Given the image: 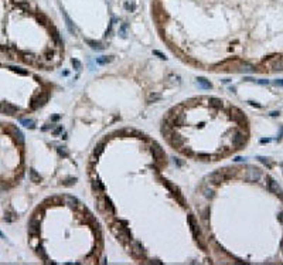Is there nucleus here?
<instances>
[{
  "instance_id": "29",
  "label": "nucleus",
  "mask_w": 283,
  "mask_h": 265,
  "mask_svg": "<svg viewBox=\"0 0 283 265\" xmlns=\"http://www.w3.org/2000/svg\"><path fill=\"white\" fill-rule=\"evenodd\" d=\"M64 200H65V204L68 207H75L78 204V200L75 199V197H72V196H70V194H67L65 197H64Z\"/></svg>"
},
{
  "instance_id": "23",
  "label": "nucleus",
  "mask_w": 283,
  "mask_h": 265,
  "mask_svg": "<svg viewBox=\"0 0 283 265\" xmlns=\"http://www.w3.org/2000/svg\"><path fill=\"white\" fill-rule=\"evenodd\" d=\"M208 103H210V107H212L214 109H221L222 108V101L220 98H215V96H211L210 99H208Z\"/></svg>"
},
{
  "instance_id": "54",
  "label": "nucleus",
  "mask_w": 283,
  "mask_h": 265,
  "mask_svg": "<svg viewBox=\"0 0 283 265\" xmlns=\"http://www.w3.org/2000/svg\"><path fill=\"white\" fill-rule=\"evenodd\" d=\"M268 142H270V139H261V143H268Z\"/></svg>"
},
{
  "instance_id": "31",
  "label": "nucleus",
  "mask_w": 283,
  "mask_h": 265,
  "mask_svg": "<svg viewBox=\"0 0 283 265\" xmlns=\"http://www.w3.org/2000/svg\"><path fill=\"white\" fill-rule=\"evenodd\" d=\"M36 252L38 254V257H40L43 261H47V259H48V255H47V252H45V250L43 247H40V245H38V247L36 248Z\"/></svg>"
},
{
  "instance_id": "5",
  "label": "nucleus",
  "mask_w": 283,
  "mask_h": 265,
  "mask_svg": "<svg viewBox=\"0 0 283 265\" xmlns=\"http://www.w3.org/2000/svg\"><path fill=\"white\" fill-rule=\"evenodd\" d=\"M48 98H50V95H48V92H41V94H38L37 96H34L33 99H31V103H30V108L33 111L38 109V108H41L43 105H45V103L48 102Z\"/></svg>"
},
{
  "instance_id": "4",
  "label": "nucleus",
  "mask_w": 283,
  "mask_h": 265,
  "mask_svg": "<svg viewBox=\"0 0 283 265\" xmlns=\"http://www.w3.org/2000/svg\"><path fill=\"white\" fill-rule=\"evenodd\" d=\"M228 179H229V173L227 169H218L208 176V180H210L211 184H221L222 181H227Z\"/></svg>"
},
{
  "instance_id": "40",
  "label": "nucleus",
  "mask_w": 283,
  "mask_h": 265,
  "mask_svg": "<svg viewBox=\"0 0 283 265\" xmlns=\"http://www.w3.org/2000/svg\"><path fill=\"white\" fill-rule=\"evenodd\" d=\"M75 183H77V179H75V177H70V179H67V180L61 181V184H63V186H65V187H71V186H74Z\"/></svg>"
},
{
  "instance_id": "21",
  "label": "nucleus",
  "mask_w": 283,
  "mask_h": 265,
  "mask_svg": "<svg viewBox=\"0 0 283 265\" xmlns=\"http://www.w3.org/2000/svg\"><path fill=\"white\" fill-rule=\"evenodd\" d=\"M197 84H198L201 88H204V89H211V88H212V84L210 82V80H207V78H204V77H198V78H197Z\"/></svg>"
},
{
  "instance_id": "27",
  "label": "nucleus",
  "mask_w": 283,
  "mask_h": 265,
  "mask_svg": "<svg viewBox=\"0 0 283 265\" xmlns=\"http://www.w3.org/2000/svg\"><path fill=\"white\" fill-rule=\"evenodd\" d=\"M239 71H241V72H254L255 68H254V65L249 63H241Z\"/></svg>"
},
{
  "instance_id": "46",
  "label": "nucleus",
  "mask_w": 283,
  "mask_h": 265,
  "mask_svg": "<svg viewBox=\"0 0 283 265\" xmlns=\"http://www.w3.org/2000/svg\"><path fill=\"white\" fill-rule=\"evenodd\" d=\"M54 126H55V125L51 122V123H47L45 126H43V128H41V131H43V132H47V131H51V129L54 128Z\"/></svg>"
},
{
  "instance_id": "35",
  "label": "nucleus",
  "mask_w": 283,
  "mask_h": 265,
  "mask_svg": "<svg viewBox=\"0 0 283 265\" xmlns=\"http://www.w3.org/2000/svg\"><path fill=\"white\" fill-rule=\"evenodd\" d=\"M57 153H58L59 156H63V158H70V152H68V149H67L65 146L57 147Z\"/></svg>"
},
{
  "instance_id": "22",
  "label": "nucleus",
  "mask_w": 283,
  "mask_h": 265,
  "mask_svg": "<svg viewBox=\"0 0 283 265\" xmlns=\"http://www.w3.org/2000/svg\"><path fill=\"white\" fill-rule=\"evenodd\" d=\"M64 18H65V24H67V29H68V31H70L71 34L77 33V29H75V26H74V23H72V20L70 18V16L67 14V13H64Z\"/></svg>"
},
{
  "instance_id": "14",
  "label": "nucleus",
  "mask_w": 283,
  "mask_h": 265,
  "mask_svg": "<svg viewBox=\"0 0 283 265\" xmlns=\"http://www.w3.org/2000/svg\"><path fill=\"white\" fill-rule=\"evenodd\" d=\"M268 187H269V190H270V193H273L275 196H277V197H280V199L283 200V189L277 184V181L270 180L268 183Z\"/></svg>"
},
{
  "instance_id": "43",
  "label": "nucleus",
  "mask_w": 283,
  "mask_h": 265,
  "mask_svg": "<svg viewBox=\"0 0 283 265\" xmlns=\"http://www.w3.org/2000/svg\"><path fill=\"white\" fill-rule=\"evenodd\" d=\"M16 220H17V216H16V214H11V213L6 214L3 217V221H6V223H14Z\"/></svg>"
},
{
  "instance_id": "48",
  "label": "nucleus",
  "mask_w": 283,
  "mask_h": 265,
  "mask_svg": "<svg viewBox=\"0 0 283 265\" xmlns=\"http://www.w3.org/2000/svg\"><path fill=\"white\" fill-rule=\"evenodd\" d=\"M256 82L259 85H268L269 84V80H256Z\"/></svg>"
},
{
  "instance_id": "28",
  "label": "nucleus",
  "mask_w": 283,
  "mask_h": 265,
  "mask_svg": "<svg viewBox=\"0 0 283 265\" xmlns=\"http://www.w3.org/2000/svg\"><path fill=\"white\" fill-rule=\"evenodd\" d=\"M200 217H201V220L202 221H205L207 223V220H208V216H210V207H201L200 208Z\"/></svg>"
},
{
  "instance_id": "16",
  "label": "nucleus",
  "mask_w": 283,
  "mask_h": 265,
  "mask_svg": "<svg viewBox=\"0 0 283 265\" xmlns=\"http://www.w3.org/2000/svg\"><path fill=\"white\" fill-rule=\"evenodd\" d=\"M201 196L204 197L205 200H211L215 196V192H214V189H211L208 184H202L201 186Z\"/></svg>"
},
{
  "instance_id": "2",
  "label": "nucleus",
  "mask_w": 283,
  "mask_h": 265,
  "mask_svg": "<svg viewBox=\"0 0 283 265\" xmlns=\"http://www.w3.org/2000/svg\"><path fill=\"white\" fill-rule=\"evenodd\" d=\"M96 201H98V207H99L101 211H105L108 216H112L115 214L116 208H115V204L112 203V200L106 196H98L96 197Z\"/></svg>"
},
{
  "instance_id": "9",
  "label": "nucleus",
  "mask_w": 283,
  "mask_h": 265,
  "mask_svg": "<svg viewBox=\"0 0 283 265\" xmlns=\"http://www.w3.org/2000/svg\"><path fill=\"white\" fill-rule=\"evenodd\" d=\"M167 140H169V143L171 145L174 149H178V150H181L184 147V145H185V140H184V138L181 136L180 133H171Z\"/></svg>"
},
{
  "instance_id": "45",
  "label": "nucleus",
  "mask_w": 283,
  "mask_h": 265,
  "mask_svg": "<svg viewBox=\"0 0 283 265\" xmlns=\"http://www.w3.org/2000/svg\"><path fill=\"white\" fill-rule=\"evenodd\" d=\"M37 18H38V21H41V24H44V26H47L48 24V18L45 14H43V13H37Z\"/></svg>"
},
{
  "instance_id": "53",
  "label": "nucleus",
  "mask_w": 283,
  "mask_h": 265,
  "mask_svg": "<svg viewBox=\"0 0 283 265\" xmlns=\"http://www.w3.org/2000/svg\"><path fill=\"white\" fill-rule=\"evenodd\" d=\"M242 160H245L243 158H241V156H238V158H235V162H242Z\"/></svg>"
},
{
  "instance_id": "17",
  "label": "nucleus",
  "mask_w": 283,
  "mask_h": 265,
  "mask_svg": "<svg viewBox=\"0 0 283 265\" xmlns=\"http://www.w3.org/2000/svg\"><path fill=\"white\" fill-rule=\"evenodd\" d=\"M270 68L273 71H283V58L282 57H276L270 61Z\"/></svg>"
},
{
  "instance_id": "20",
  "label": "nucleus",
  "mask_w": 283,
  "mask_h": 265,
  "mask_svg": "<svg viewBox=\"0 0 283 265\" xmlns=\"http://www.w3.org/2000/svg\"><path fill=\"white\" fill-rule=\"evenodd\" d=\"M105 145H106V142L105 140H102V142H99V143H96L95 147H94V152H92V156L95 159H98V156L101 155L103 152V147H105Z\"/></svg>"
},
{
  "instance_id": "51",
  "label": "nucleus",
  "mask_w": 283,
  "mask_h": 265,
  "mask_svg": "<svg viewBox=\"0 0 283 265\" xmlns=\"http://www.w3.org/2000/svg\"><path fill=\"white\" fill-rule=\"evenodd\" d=\"M61 118V115H54V116H52L51 118V122H55V121H58V119Z\"/></svg>"
},
{
  "instance_id": "38",
  "label": "nucleus",
  "mask_w": 283,
  "mask_h": 265,
  "mask_svg": "<svg viewBox=\"0 0 283 265\" xmlns=\"http://www.w3.org/2000/svg\"><path fill=\"white\" fill-rule=\"evenodd\" d=\"M128 27H129L128 23H122L120 27H119V34H120V37H123V38L128 36V34H126L128 33Z\"/></svg>"
},
{
  "instance_id": "18",
  "label": "nucleus",
  "mask_w": 283,
  "mask_h": 265,
  "mask_svg": "<svg viewBox=\"0 0 283 265\" xmlns=\"http://www.w3.org/2000/svg\"><path fill=\"white\" fill-rule=\"evenodd\" d=\"M85 43H86L92 50H95V51H102L103 48H105V45H103L101 41H95V40H91V38H86Z\"/></svg>"
},
{
  "instance_id": "42",
  "label": "nucleus",
  "mask_w": 283,
  "mask_h": 265,
  "mask_svg": "<svg viewBox=\"0 0 283 265\" xmlns=\"http://www.w3.org/2000/svg\"><path fill=\"white\" fill-rule=\"evenodd\" d=\"M123 7H125L128 11H135L136 10V3H135V2H125Z\"/></svg>"
},
{
  "instance_id": "30",
  "label": "nucleus",
  "mask_w": 283,
  "mask_h": 265,
  "mask_svg": "<svg viewBox=\"0 0 283 265\" xmlns=\"http://www.w3.org/2000/svg\"><path fill=\"white\" fill-rule=\"evenodd\" d=\"M163 98V95L160 92H151L149 94V102H159Z\"/></svg>"
},
{
  "instance_id": "52",
  "label": "nucleus",
  "mask_w": 283,
  "mask_h": 265,
  "mask_svg": "<svg viewBox=\"0 0 283 265\" xmlns=\"http://www.w3.org/2000/svg\"><path fill=\"white\" fill-rule=\"evenodd\" d=\"M174 163H176L177 166H183V162H181L180 159H174Z\"/></svg>"
},
{
  "instance_id": "56",
  "label": "nucleus",
  "mask_w": 283,
  "mask_h": 265,
  "mask_svg": "<svg viewBox=\"0 0 283 265\" xmlns=\"http://www.w3.org/2000/svg\"><path fill=\"white\" fill-rule=\"evenodd\" d=\"M0 238H3V240H6V236H4V234H3V232H2V231H0Z\"/></svg>"
},
{
  "instance_id": "50",
  "label": "nucleus",
  "mask_w": 283,
  "mask_h": 265,
  "mask_svg": "<svg viewBox=\"0 0 283 265\" xmlns=\"http://www.w3.org/2000/svg\"><path fill=\"white\" fill-rule=\"evenodd\" d=\"M275 85H276V87H283V80H276Z\"/></svg>"
},
{
  "instance_id": "19",
  "label": "nucleus",
  "mask_w": 283,
  "mask_h": 265,
  "mask_svg": "<svg viewBox=\"0 0 283 265\" xmlns=\"http://www.w3.org/2000/svg\"><path fill=\"white\" fill-rule=\"evenodd\" d=\"M231 118L234 119L235 122H242V121H245V115L241 112L239 109H236V108H232V111H231Z\"/></svg>"
},
{
  "instance_id": "55",
  "label": "nucleus",
  "mask_w": 283,
  "mask_h": 265,
  "mask_svg": "<svg viewBox=\"0 0 283 265\" xmlns=\"http://www.w3.org/2000/svg\"><path fill=\"white\" fill-rule=\"evenodd\" d=\"M279 221H280V223H283V213L279 214Z\"/></svg>"
},
{
  "instance_id": "26",
  "label": "nucleus",
  "mask_w": 283,
  "mask_h": 265,
  "mask_svg": "<svg viewBox=\"0 0 283 265\" xmlns=\"http://www.w3.org/2000/svg\"><path fill=\"white\" fill-rule=\"evenodd\" d=\"M13 132H14V136H16V142H17L20 146L24 145V135H23L21 131H18L17 128H13Z\"/></svg>"
},
{
  "instance_id": "33",
  "label": "nucleus",
  "mask_w": 283,
  "mask_h": 265,
  "mask_svg": "<svg viewBox=\"0 0 283 265\" xmlns=\"http://www.w3.org/2000/svg\"><path fill=\"white\" fill-rule=\"evenodd\" d=\"M16 3H17V7H20L21 10H24V11H27L30 9L29 0H16Z\"/></svg>"
},
{
  "instance_id": "39",
  "label": "nucleus",
  "mask_w": 283,
  "mask_h": 265,
  "mask_svg": "<svg viewBox=\"0 0 283 265\" xmlns=\"http://www.w3.org/2000/svg\"><path fill=\"white\" fill-rule=\"evenodd\" d=\"M212 156L208 155V153H198L197 155V160H201V162H210Z\"/></svg>"
},
{
  "instance_id": "34",
  "label": "nucleus",
  "mask_w": 283,
  "mask_h": 265,
  "mask_svg": "<svg viewBox=\"0 0 283 265\" xmlns=\"http://www.w3.org/2000/svg\"><path fill=\"white\" fill-rule=\"evenodd\" d=\"M63 132H64V126L63 125H55L54 128L51 129V135H52V136H59Z\"/></svg>"
},
{
  "instance_id": "41",
  "label": "nucleus",
  "mask_w": 283,
  "mask_h": 265,
  "mask_svg": "<svg viewBox=\"0 0 283 265\" xmlns=\"http://www.w3.org/2000/svg\"><path fill=\"white\" fill-rule=\"evenodd\" d=\"M10 70L13 71V72L20 74V75H27V74H29V71L24 70V68H21V67H10Z\"/></svg>"
},
{
  "instance_id": "13",
  "label": "nucleus",
  "mask_w": 283,
  "mask_h": 265,
  "mask_svg": "<svg viewBox=\"0 0 283 265\" xmlns=\"http://www.w3.org/2000/svg\"><path fill=\"white\" fill-rule=\"evenodd\" d=\"M261 176H262L261 170L256 169V167H250L249 170H247L245 179H247L248 181H258L259 179H261Z\"/></svg>"
},
{
  "instance_id": "8",
  "label": "nucleus",
  "mask_w": 283,
  "mask_h": 265,
  "mask_svg": "<svg viewBox=\"0 0 283 265\" xmlns=\"http://www.w3.org/2000/svg\"><path fill=\"white\" fill-rule=\"evenodd\" d=\"M130 252L135 258H142V257H146V251H144L143 245L139 243V241H132L130 240Z\"/></svg>"
},
{
  "instance_id": "10",
  "label": "nucleus",
  "mask_w": 283,
  "mask_h": 265,
  "mask_svg": "<svg viewBox=\"0 0 283 265\" xmlns=\"http://www.w3.org/2000/svg\"><path fill=\"white\" fill-rule=\"evenodd\" d=\"M247 142V136H245V133L241 132V131H236L231 138V143L234 147H241L243 146V143Z\"/></svg>"
},
{
  "instance_id": "49",
  "label": "nucleus",
  "mask_w": 283,
  "mask_h": 265,
  "mask_svg": "<svg viewBox=\"0 0 283 265\" xmlns=\"http://www.w3.org/2000/svg\"><path fill=\"white\" fill-rule=\"evenodd\" d=\"M184 155L185 156H194V152H193L191 149H185V150H184Z\"/></svg>"
},
{
  "instance_id": "44",
  "label": "nucleus",
  "mask_w": 283,
  "mask_h": 265,
  "mask_svg": "<svg viewBox=\"0 0 283 265\" xmlns=\"http://www.w3.org/2000/svg\"><path fill=\"white\" fill-rule=\"evenodd\" d=\"M258 160H259L261 163H263L265 166H268V167L272 166V160H270L269 158H265V156H258Z\"/></svg>"
},
{
  "instance_id": "7",
  "label": "nucleus",
  "mask_w": 283,
  "mask_h": 265,
  "mask_svg": "<svg viewBox=\"0 0 283 265\" xmlns=\"http://www.w3.org/2000/svg\"><path fill=\"white\" fill-rule=\"evenodd\" d=\"M150 153L153 156V159H156L157 162H163L166 160V152L159 143H153L150 146Z\"/></svg>"
},
{
  "instance_id": "47",
  "label": "nucleus",
  "mask_w": 283,
  "mask_h": 265,
  "mask_svg": "<svg viewBox=\"0 0 283 265\" xmlns=\"http://www.w3.org/2000/svg\"><path fill=\"white\" fill-rule=\"evenodd\" d=\"M153 54H155V55H157V57H159V58H160V60H166V55L163 54V53H160V51H159V50H153Z\"/></svg>"
},
{
  "instance_id": "37",
  "label": "nucleus",
  "mask_w": 283,
  "mask_h": 265,
  "mask_svg": "<svg viewBox=\"0 0 283 265\" xmlns=\"http://www.w3.org/2000/svg\"><path fill=\"white\" fill-rule=\"evenodd\" d=\"M20 123H21V125H24L26 128H29V129H34V128H36V123H34L33 119H21V121H20Z\"/></svg>"
},
{
  "instance_id": "12",
  "label": "nucleus",
  "mask_w": 283,
  "mask_h": 265,
  "mask_svg": "<svg viewBox=\"0 0 283 265\" xmlns=\"http://www.w3.org/2000/svg\"><path fill=\"white\" fill-rule=\"evenodd\" d=\"M29 234L30 236H38L40 234V220L31 217L29 221Z\"/></svg>"
},
{
  "instance_id": "36",
  "label": "nucleus",
  "mask_w": 283,
  "mask_h": 265,
  "mask_svg": "<svg viewBox=\"0 0 283 265\" xmlns=\"http://www.w3.org/2000/svg\"><path fill=\"white\" fill-rule=\"evenodd\" d=\"M52 38H54V41H55V43H57L58 45H64V40L61 38V36H59L58 30H55V29H54V33H52Z\"/></svg>"
},
{
  "instance_id": "3",
  "label": "nucleus",
  "mask_w": 283,
  "mask_h": 265,
  "mask_svg": "<svg viewBox=\"0 0 283 265\" xmlns=\"http://www.w3.org/2000/svg\"><path fill=\"white\" fill-rule=\"evenodd\" d=\"M112 231H113L115 237H116L123 245L130 243V234H129V230L126 228V227H123V225H120V224L113 225V227H112Z\"/></svg>"
},
{
  "instance_id": "25",
  "label": "nucleus",
  "mask_w": 283,
  "mask_h": 265,
  "mask_svg": "<svg viewBox=\"0 0 283 265\" xmlns=\"http://www.w3.org/2000/svg\"><path fill=\"white\" fill-rule=\"evenodd\" d=\"M113 61V55H102V57H98L96 58V64H99V65H106V64L112 63Z\"/></svg>"
},
{
  "instance_id": "1",
  "label": "nucleus",
  "mask_w": 283,
  "mask_h": 265,
  "mask_svg": "<svg viewBox=\"0 0 283 265\" xmlns=\"http://www.w3.org/2000/svg\"><path fill=\"white\" fill-rule=\"evenodd\" d=\"M187 221H188V225H190V231H191L194 240L197 241V244H198L202 250H207V244H205V241H204V237H202V232H201V228H200V225H198V221L195 220V217L193 214H190L187 217Z\"/></svg>"
},
{
  "instance_id": "6",
  "label": "nucleus",
  "mask_w": 283,
  "mask_h": 265,
  "mask_svg": "<svg viewBox=\"0 0 283 265\" xmlns=\"http://www.w3.org/2000/svg\"><path fill=\"white\" fill-rule=\"evenodd\" d=\"M164 186H166L167 189H169V192L171 193V194H173L174 199H177V200H178V203L181 204V206L185 207V201H184V197H183V194H181V192L178 190V187H177V186H174V184L171 183V181H167V180L164 181Z\"/></svg>"
},
{
  "instance_id": "15",
  "label": "nucleus",
  "mask_w": 283,
  "mask_h": 265,
  "mask_svg": "<svg viewBox=\"0 0 283 265\" xmlns=\"http://www.w3.org/2000/svg\"><path fill=\"white\" fill-rule=\"evenodd\" d=\"M91 187H92V190H94V193H96V194H101V193H103V190H105V186H103V183L98 179V177L91 179Z\"/></svg>"
},
{
  "instance_id": "24",
  "label": "nucleus",
  "mask_w": 283,
  "mask_h": 265,
  "mask_svg": "<svg viewBox=\"0 0 283 265\" xmlns=\"http://www.w3.org/2000/svg\"><path fill=\"white\" fill-rule=\"evenodd\" d=\"M29 177H30V180L33 181V183H40V181H41L40 173H38L37 170H34V169H30L29 170Z\"/></svg>"
},
{
  "instance_id": "11",
  "label": "nucleus",
  "mask_w": 283,
  "mask_h": 265,
  "mask_svg": "<svg viewBox=\"0 0 283 265\" xmlns=\"http://www.w3.org/2000/svg\"><path fill=\"white\" fill-rule=\"evenodd\" d=\"M0 112L4 115H9V116H13V115L18 114V107H16L13 103H0Z\"/></svg>"
},
{
  "instance_id": "32",
  "label": "nucleus",
  "mask_w": 283,
  "mask_h": 265,
  "mask_svg": "<svg viewBox=\"0 0 283 265\" xmlns=\"http://www.w3.org/2000/svg\"><path fill=\"white\" fill-rule=\"evenodd\" d=\"M71 64H72L74 70L77 71V72H81V71H82V63L78 58H72V60H71Z\"/></svg>"
}]
</instances>
